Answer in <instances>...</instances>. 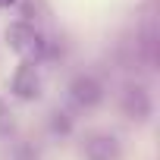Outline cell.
<instances>
[{
  "instance_id": "cell-1",
  "label": "cell",
  "mask_w": 160,
  "mask_h": 160,
  "mask_svg": "<svg viewBox=\"0 0 160 160\" xmlns=\"http://www.w3.org/2000/svg\"><path fill=\"white\" fill-rule=\"evenodd\" d=\"M7 44L19 57V63H44L53 57V41L32 22V19H16L7 25Z\"/></svg>"
},
{
  "instance_id": "cell-2",
  "label": "cell",
  "mask_w": 160,
  "mask_h": 160,
  "mask_svg": "<svg viewBox=\"0 0 160 160\" xmlns=\"http://www.w3.org/2000/svg\"><path fill=\"white\" fill-rule=\"evenodd\" d=\"M69 104L75 110H91L104 101V82L94 72H78L72 82H69Z\"/></svg>"
},
{
  "instance_id": "cell-3",
  "label": "cell",
  "mask_w": 160,
  "mask_h": 160,
  "mask_svg": "<svg viewBox=\"0 0 160 160\" xmlns=\"http://www.w3.org/2000/svg\"><path fill=\"white\" fill-rule=\"evenodd\" d=\"M10 91L19 101H38L44 91V75H41V63H19L13 78H10Z\"/></svg>"
},
{
  "instance_id": "cell-4",
  "label": "cell",
  "mask_w": 160,
  "mask_h": 160,
  "mask_svg": "<svg viewBox=\"0 0 160 160\" xmlns=\"http://www.w3.org/2000/svg\"><path fill=\"white\" fill-rule=\"evenodd\" d=\"M82 154L85 160H119L122 144L113 132H88L82 138Z\"/></svg>"
},
{
  "instance_id": "cell-5",
  "label": "cell",
  "mask_w": 160,
  "mask_h": 160,
  "mask_svg": "<svg viewBox=\"0 0 160 160\" xmlns=\"http://www.w3.org/2000/svg\"><path fill=\"white\" fill-rule=\"evenodd\" d=\"M119 107H122V113H126L129 119H135V122H144V119L151 116V110H154L151 94H148L141 85H129V88L122 91V98H119Z\"/></svg>"
},
{
  "instance_id": "cell-6",
  "label": "cell",
  "mask_w": 160,
  "mask_h": 160,
  "mask_svg": "<svg viewBox=\"0 0 160 160\" xmlns=\"http://www.w3.org/2000/svg\"><path fill=\"white\" fill-rule=\"evenodd\" d=\"M16 132V122H13V110L0 101V135H13Z\"/></svg>"
},
{
  "instance_id": "cell-7",
  "label": "cell",
  "mask_w": 160,
  "mask_h": 160,
  "mask_svg": "<svg viewBox=\"0 0 160 160\" xmlns=\"http://www.w3.org/2000/svg\"><path fill=\"white\" fill-rule=\"evenodd\" d=\"M13 160H41V157H38V151L32 144H16L13 148Z\"/></svg>"
},
{
  "instance_id": "cell-8",
  "label": "cell",
  "mask_w": 160,
  "mask_h": 160,
  "mask_svg": "<svg viewBox=\"0 0 160 160\" xmlns=\"http://www.w3.org/2000/svg\"><path fill=\"white\" fill-rule=\"evenodd\" d=\"M50 129H53V132H63V135H66V132L72 129V119H69L66 113H53V122H50Z\"/></svg>"
},
{
  "instance_id": "cell-9",
  "label": "cell",
  "mask_w": 160,
  "mask_h": 160,
  "mask_svg": "<svg viewBox=\"0 0 160 160\" xmlns=\"http://www.w3.org/2000/svg\"><path fill=\"white\" fill-rule=\"evenodd\" d=\"M19 0H0V10H10V7H16Z\"/></svg>"
}]
</instances>
